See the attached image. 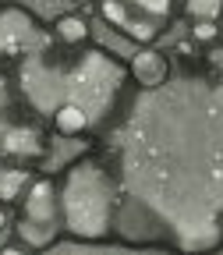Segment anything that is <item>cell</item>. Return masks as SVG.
<instances>
[{
  "mask_svg": "<svg viewBox=\"0 0 223 255\" xmlns=\"http://www.w3.org/2000/svg\"><path fill=\"white\" fill-rule=\"evenodd\" d=\"M113 181L110 245L159 255L223 252V39L181 43L170 78L131 85L89 142Z\"/></svg>",
  "mask_w": 223,
  "mask_h": 255,
  "instance_id": "1",
  "label": "cell"
},
{
  "mask_svg": "<svg viewBox=\"0 0 223 255\" xmlns=\"http://www.w3.org/2000/svg\"><path fill=\"white\" fill-rule=\"evenodd\" d=\"M21 110L53 138H96L120 110L131 71L120 53L103 43L46 46L14 68Z\"/></svg>",
  "mask_w": 223,
  "mask_h": 255,
  "instance_id": "2",
  "label": "cell"
},
{
  "mask_svg": "<svg viewBox=\"0 0 223 255\" xmlns=\"http://www.w3.org/2000/svg\"><path fill=\"white\" fill-rule=\"evenodd\" d=\"M57 199L64 220V241L110 245L113 234V181L92 149L78 152L57 174Z\"/></svg>",
  "mask_w": 223,
  "mask_h": 255,
  "instance_id": "3",
  "label": "cell"
},
{
  "mask_svg": "<svg viewBox=\"0 0 223 255\" xmlns=\"http://www.w3.org/2000/svg\"><path fill=\"white\" fill-rule=\"evenodd\" d=\"M14 241L28 252H50L64 241V220H60V199H57V177L36 174L32 184L14 209Z\"/></svg>",
  "mask_w": 223,
  "mask_h": 255,
  "instance_id": "4",
  "label": "cell"
},
{
  "mask_svg": "<svg viewBox=\"0 0 223 255\" xmlns=\"http://www.w3.org/2000/svg\"><path fill=\"white\" fill-rule=\"evenodd\" d=\"M96 14L127 43L156 46L177 25L181 0H96Z\"/></svg>",
  "mask_w": 223,
  "mask_h": 255,
  "instance_id": "5",
  "label": "cell"
},
{
  "mask_svg": "<svg viewBox=\"0 0 223 255\" xmlns=\"http://www.w3.org/2000/svg\"><path fill=\"white\" fill-rule=\"evenodd\" d=\"M50 25L25 4L0 0V68H18L32 53L53 46Z\"/></svg>",
  "mask_w": 223,
  "mask_h": 255,
  "instance_id": "6",
  "label": "cell"
},
{
  "mask_svg": "<svg viewBox=\"0 0 223 255\" xmlns=\"http://www.w3.org/2000/svg\"><path fill=\"white\" fill-rule=\"evenodd\" d=\"M53 156V135L25 110L0 117V167L36 170Z\"/></svg>",
  "mask_w": 223,
  "mask_h": 255,
  "instance_id": "7",
  "label": "cell"
},
{
  "mask_svg": "<svg viewBox=\"0 0 223 255\" xmlns=\"http://www.w3.org/2000/svg\"><path fill=\"white\" fill-rule=\"evenodd\" d=\"M127 71H131V85L156 89L170 78V53H163L159 46H138V53L127 60Z\"/></svg>",
  "mask_w": 223,
  "mask_h": 255,
  "instance_id": "8",
  "label": "cell"
},
{
  "mask_svg": "<svg viewBox=\"0 0 223 255\" xmlns=\"http://www.w3.org/2000/svg\"><path fill=\"white\" fill-rule=\"evenodd\" d=\"M50 32H53V39L60 46H85V43H92V21L82 11H64L50 25Z\"/></svg>",
  "mask_w": 223,
  "mask_h": 255,
  "instance_id": "9",
  "label": "cell"
},
{
  "mask_svg": "<svg viewBox=\"0 0 223 255\" xmlns=\"http://www.w3.org/2000/svg\"><path fill=\"white\" fill-rule=\"evenodd\" d=\"M32 170H25V167H0V206H14V202H21V195H25V188L32 184Z\"/></svg>",
  "mask_w": 223,
  "mask_h": 255,
  "instance_id": "10",
  "label": "cell"
},
{
  "mask_svg": "<svg viewBox=\"0 0 223 255\" xmlns=\"http://www.w3.org/2000/svg\"><path fill=\"white\" fill-rule=\"evenodd\" d=\"M181 18L188 21H216L223 18V0H181Z\"/></svg>",
  "mask_w": 223,
  "mask_h": 255,
  "instance_id": "11",
  "label": "cell"
},
{
  "mask_svg": "<svg viewBox=\"0 0 223 255\" xmlns=\"http://www.w3.org/2000/svg\"><path fill=\"white\" fill-rule=\"evenodd\" d=\"M18 110H21V96H18L14 68H0V117H4V114H18Z\"/></svg>",
  "mask_w": 223,
  "mask_h": 255,
  "instance_id": "12",
  "label": "cell"
},
{
  "mask_svg": "<svg viewBox=\"0 0 223 255\" xmlns=\"http://www.w3.org/2000/svg\"><path fill=\"white\" fill-rule=\"evenodd\" d=\"M223 32L216 21H191V32H188V43L191 46H209V43H220Z\"/></svg>",
  "mask_w": 223,
  "mask_h": 255,
  "instance_id": "13",
  "label": "cell"
},
{
  "mask_svg": "<svg viewBox=\"0 0 223 255\" xmlns=\"http://www.w3.org/2000/svg\"><path fill=\"white\" fill-rule=\"evenodd\" d=\"M0 255H36V252H28V248H21L18 241H11V245L0 248Z\"/></svg>",
  "mask_w": 223,
  "mask_h": 255,
  "instance_id": "14",
  "label": "cell"
},
{
  "mask_svg": "<svg viewBox=\"0 0 223 255\" xmlns=\"http://www.w3.org/2000/svg\"><path fill=\"white\" fill-rule=\"evenodd\" d=\"M7 223H14V209L11 206H0V231H4Z\"/></svg>",
  "mask_w": 223,
  "mask_h": 255,
  "instance_id": "15",
  "label": "cell"
}]
</instances>
